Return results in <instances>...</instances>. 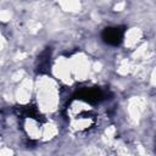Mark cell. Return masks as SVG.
Segmentation results:
<instances>
[{
  "label": "cell",
  "instance_id": "1",
  "mask_svg": "<svg viewBox=\"0 0 156 156\" xmlns=\"http://www.w3.org/2000/svg\"><path fill=\"white\" fill-rule=\"evenodd\" d=\"M96 105L100 104H94L73 95L69 105L67 106V119L71 128L77 132L90 129L96 122L98 112L93 107Z\"/></svg>",
  "mask_w": 156,
  "mask_h": 156
},
{
  "label": "cell",
  "instance_id": "2",
  "mask_svg": "<svg viewBox=\"0 0 156 156\" xmlns=\"http://www.w3.org/2000/svg\"><path fill=\"white\" fill-rule=\"evenodd\" d=\"M126 27L117 26V27H106L101 32V39L105 44L111 46H118L124 38Z\"/></svg>",
  "mask_w": 156,
  "mask_h": 156
},
{
  "label": "cell",
  "instance_id": "3",
  "mask_svg": "<svg viewBox=\"0 0 156 156\" xmlns=\"http://www.w3.org/2000/svg\"><path fill=\"white\" fill-rule=\"evenodd\" d=\"M46 58H49V50H45L41 55H40V57H39V60H38V62H39V66H38V68H39V72H43V69H45V68H48V60Z\"/></svg>",
  "mask_w": 156,
  "mask_h": 156
}]
</instances>
